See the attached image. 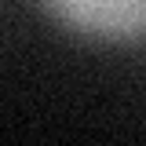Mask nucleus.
Listing matches in <instances>:
<instances>
[{
    "label": "nucleus",
    "instance_id": "nucleus-1",
    "mask_svg": "<svg viewBox=\"0 0 146 146\" xmlns=\"http://www.w3.org/2000/svg\"><path fill=\"white\" fill-rule=\"evenodd\" d=\"M40 7L58 26L95 40H135L146 33V0H40Z\"/></svg>",
    "mask_w": 146,
    "mask_h": 146
}]
</instances>
